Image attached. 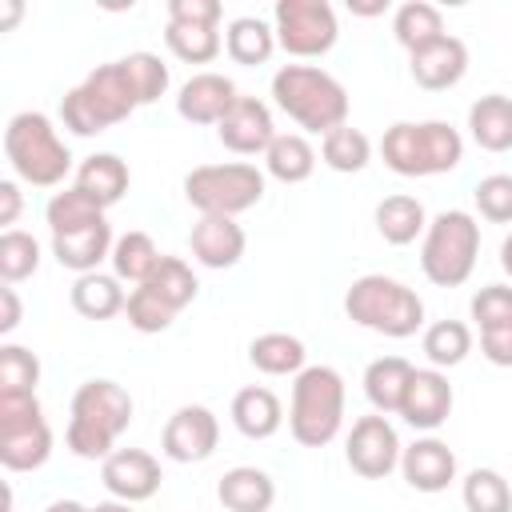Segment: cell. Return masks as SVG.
Listing matches in <instances>:
<instances>
[{
    "instance_id": "obj_20",
    "label": "cell",
    "mask_w": 512,
    "mask_h": 512,
    "mask_svg": "<svg viewBox=\"0 0 512 512\" xmlns=\"http://www.w3.org/2000/svg\"><path fill=\"white\" fill-rule=\"evenodd\" d=\"M408 68H412V80L428 92H444V88H456L468 72V44L460 36H440L436 44L420 48L408 56Z\"/></svg>"
},
{
    "instance_id": "obj_25",
    "label": "cell",
    "mask_w": 512,
    "mask_h": 512,
    "mask_svg": "<svg viewBox=\"0 0 512 512\" xmlns=\"http://www.w3.org/2000/svg\"><path fill=\"white\" fill-rule=\"evenodd\" d=\"M412 372H416V368H412L404 356H380V360H372V364L364 368V396H368V404H372L380 416L400 412Z\"/></svg>"
},
{
    "instance_id": "obj_7",
    "label": "cell",
    "mask_w": 512,
    "mask_h": 512,
    "mask_svg": "<svg viewBox=\"0 0 512 512\" xmlns=\"http://www.w3.org/2000/svg\"><path fill=\"white\" fill-rule=\"evenodd\" d=\"M4 156H8L12 172L32 188H56V184H64V176L72 168V152L44 112H16L8 120Z\"/></svg>"
},
{
    "instance_id": "obj_24",
    "label": "cell",
    "mask_w": 512,
    "mask_h": 512,
    "mask_svg": "<svg viewBox=\"0 0 512 512\" xmlns=\"http://www.w3.org/2000/svg\"><path fill=\"white\" fill-rule=\"evenodd\" d=\"M128 164L116 156V152H92V156H84L80 160V168H76V188L88 196V200H96L104 212L116 204V200H124V192H128Z\"/></svg>"
},
{
    "instance_id": "obj_22",
    "label": "cell",
    "mask_w": 512,
    "mask_h": 512,
    "mask_svg": "<svg viewBox=\"0 0 512 512\" xmlns=\"http://www.w3.org/2000/svg\"><path fill=\"white\" fill-rule=\"evenodd\" d=\"M232 424L240 436L248 440H268L280 432L284 424V408H280V396L264 384H248L232 396Z\"/></svg>"
},
{
    "instance_id": "obj_17",
    "label": "cell",
    "mask_w": 512,
    "mask_h": 512,
    "mask_svg": "<svg viewBox=\"0 0 512 512\" xmlns=\"http://www.w3.org/2000/svg\"><path fill=\"white\" fill-rule=\"evenodd\" d=\"M188 248H192V260L204 264V268H236L244 248H248V236L244 228L232 220V216H200L188 232Z\"/></svg>"
},
{
    "instance_id": "obj_8",
    "label": "cell",
    "mask_w": 512,
    "mask_h": 512,
    "mask_svg": "<svg viewBox=\"0 0 512 512\" xmlns=\"http://www.w3.org/2000/svg\"><path fill=\"white\" fill-rule=\"evenodd\" d=\"M480 256V224L464 208H448L428 220L420 244V268L436 288H456L472 276Z\"/></svg>"
},
{
    "instance_id": "obj_28",
    "label": "cell",
    "mask_w": 512,
    "mask_h": 512,
    "mask_svg": "<svg viewBox=\"0 0 512 512\" xmlns=\"http://www.w3.org/2000/svg\"><path fill=\"white\" fill-rule=\"evenodd\" d=\"M424 228H428V216H424V204H420L416 196L396 192V196H384V200L376 204V232H380L388 244L404 248V244H412L416 236H424Z\"/></svg>"
},
{
    "instance_id": "obj_16",
    "label": "cell",
    "mask_w": 512,
    "mask_h": 512,
    "mask_svg": "<svg viewBox=\"0 0 512 512\" xmlns=\"http://www.w3.org/2000/svg\"><path fill=\"white\" fill-rule=\"evenodd\" d=\"M452 412V384L440 368H416L396 416H404L420 432H436Z\"/></svg>"
},
{
    "instance_id": "obj_44",
    "label": "cell",
    "mask_w": 512,
    "mask_h": 512,
    "mask_svg": "<svg viewBox=\"0 0 512 512\" xmlns=\"http://www.w3.org/2000/svg\"><path fill=\"white\" fill-rule=\"evenodd\" d=\"M472 200L488 224H512V176L508 172H492V176L476 180Z\"/></svg>"
},
{
    "instance_id": "obj_15",
    "label": "cell",
    "mask_w": 512,
    "mask_h": 512,
    "mask_svg": "<svg viewBox=\"0 0 512 512\" xmlns=\"http://www.w3.org/2000/svg\"><path fill=\"white\" fill-rule=\"evenodd\" d=\"M216 136L228 152L236 156H256L268 152V144L280 136L272 124V108L256 96H236V104L228 108V116L216 124Z\"/></svg>"
},
{
    "instance_id": "obj_3",
    "label": "cell",
    "mask_w": 512,
    "mask_h": 512,
    "mask_svg": "<svg viewBox=\"0 0 512 512\" xmlns=\"http://www.w3.org/2000/svg\"><path fill=\"white\" fill-rule=\"evenodd\" d=\"M272 96L276 108L292 116L304 132L328 136L332 128L348 124V88L316 64H284L272 76Z\"/></svg>"
},
{
    "instance_id": "obj_49",
    "label": "cell",
    "mask_w": 512,
    "mask_h": 512,
    "mask_svg": "<svg viewBox=\"0 0 512 512\" xmlns=\"http://www.w3.org/2000/svg\"><path fill=\"white\" fill-rule=\"evenodd\" d=\"M16 324H20V296L12 284H4L0 288V336L16 332Z\"/></svg>"
},
{
    "instance_id": "obj_45",
    "label": "cell",
    "mask_w": 512,
    "mask_h": 512,
    "mask_svg": "<svg viewBox=\"0 0 512 512\" xmlns=\"http://www.w3.org/2000/svg\"><path fill=\"white\" fill-rule=\"evenodd\" d=\"M476 328H496V324H512V288L508 284H484L472 304H468Z\"/></svg>"
},
{
    "instance_id": "obj_46",
    "label": "cell",
    "mask_w": 512,
    "mask_h": 512,
    "mask_svg": "<svg viewBox=\"0 0 512 512\" xmlns=\"http://www.w3.org/2000/svg\"><path fill=\"white\" fill-rule=\"evenodd\" d=\"M220 0H168V20L172 24H204V28H220Z\"/></svg>"
},
{
    "instance_id": "obj_32",
    "label": "cell",
    "mask_w": 512,
    "mask_h": 512,
    "mask_svg": "<svg viewBox=\"0 0 512 512\" xmlns=\"http://www.w3.org/2000/svg\"><path fill=\"white\" fill-rule=\"evenodd\" d=\"M392 32H396V40L408 48V56L420 52V48H428V44H436L440 36H448L440 8L428 4V0H408V4H400L396 16H392Z\"/></svg>"
},
{
    "instance_id": "obj_52",
    "label": "cell",
    "mask_w": 512,
    "mask_h": 512,
    "mask_svg": "<svg viewBox=\"0 0 512 512\" xmlns=\"http://www.w3.org/2000/svg\"><path fill=\"white\" fill-rule=\"evenodd\" d=\"M88 512H136L128 500H100V504H92Z\"/></svg>"
},
{
    "instance_id": "obj_9",
    "label": "cell",
    "mask_w": 512,
    "mask_h": 512,
    "mask_svg": "<svg viewBox=\"0 0 512 512\" xmlns=\"http://www.w3.org/2000/svg\"><path fill=\"white\" fill-rule=\"evenodd\" d=\"M184 200L200 216H240L264 200V172L248 160L200 164L184 176Z\"/></svg>"
},
{
    "instance_id": "obj_21",
    "label": "cell",
    "mask_w": 512,
    "mask_h": 512,
    "mask_svg": "<svg viewBox=\"0 0 512 512\" xmlns=\"http://www.w3.org/2000/svg\"><path fill=\"white\" fill-rule=\"evenodd\" d=\"M112 224L108 216L72 232H52V256L60 260V268H72L76 276L84 272H100V260H112Z\"/></svg>"
},
{
    "instance_id": "obj_35",
    "label": "cell",
    "mask_w": 512,
    "mask_h": 512,
    "mask_svg": "<svg viewBox=\"0 0 512 512\" xmlns=\"http://www.w3.org/2000/svg\"><path fill=\"white\" fill-rule=\"evenodd\" d=\"M164 44H168V52H172L176 60H184V64H212V60L220 56V48H224V36H220V28L172 24V20H168Z\"/></svg>"
},
{
    "instance_id": "obj_10",
    "label": "cell",
    "mask_w": 512,
    "mask_h": 512,
    "mask_svg": "<svg viewBox=\"0 0 512 512\" xmlns=\"http://www.w3.org/2000/svg\"><path fill=\"white\" fill-rule=\"evenodd\" d=\"M52 456V428L36 392L0 396V464L8 472H32Z\"/></svg>"
},
{
    "instance_id": "obj_4",
    "label": "cell",
    "mask_w": 512,
    "mask_h": 512,
    "mask_svg": "<svg viewBox=\"0 0 512 512\" xmlns=\"http://www.w3.org/2000/svg\"><path fill=\"white\" fill-rule=\"evenodd\" d=\"M344 312L352 324L392 340L416 336L424 328V300L404 280H392L384 272H368L352 280L344 292Z\"/></svg>"
},
{
    "instance_id": "obj_40",
    "label": "cell",
    "mask_w": 512,
    "mask_h": 512,
    "mask_svg": "<svg viewBox=\"0 0 512 512\" xmlns=\"http://www.w3.org/2000/svg\"><path fill=\"white\" fill-rule=\"evenodd\" d=\"M44 216H48V228H52V232H72V228H84V224L104 220V208H100L96 200H88V196L72 184V188L56 192V196L48 200Z\"/></svg>"
},
{
    "instance_id": "obj_51",
    "label": "cell",
    "mask_w": 512,
    "mask_h": 512,
    "mask_svg": "<svg viewBox=\"0 0 512 512\" xmlns=\"http://www.w3.org/2000/svg\"><path fill=\"white\" fill-rule=\"evenodd\" d=\"M20 12H24L20 0H4V4H0V28H12V24L20 20Z\"/></svg>"
},
{
    "instance_id": "obj_2",
    "label": "cell",
    "mask_w": 512,
    "mask_h": 512,
    "mask_svg": "<svg viewBox=\"0 0 512 512\" xmlns=\"http://www.w3.org/2000/svg\"><path fill=\"white\" fill-rule=\"evenodd\" d=\"M140 108V96L124 72V60L92 68L76 88L64 92L60 100V120L72 136H100L112 124L128 120Z\"/></svg>"
},
{
    "instance_id": "obj_50",
    "label": "cell",
    "mask_w": 512,
    "mask_h": 512,
    "mask_svg": "<svg viewBox=\"0 0 512 512\" xmlns=\"http://www.w3.org/2000/svg\"><path fill=\"white\" fill-rule=\"evenodd\" d=\"M352 16H384L388 12V0H348Z\"/></svg>"
},
{
    "instance_id": "obj_41",
    "label": "cell",
    "mask_w": 512,
    "mask_h": 512,
    "mask_svg": "<svg viewBox=\"0 0 512 512\" xmlns=\"http://www.w3.org/2000/svg\"><path fill=\"white\" fill-rule=\"evenodd\" d=\"M40 384V360L24 344H0V396H28Z\"/></svg>"
},
{
    "instance_id": "obj_29",
    "label": "cell",
    "mask_w": 512,
    "mask_h": 512,
    "mask_svg": "<svg viewBox=\"0 0 512 512\" xmlns=\"http://www.w3.org/2000/svg\"><path fill=\"white\" fill-rule=\"evenodd\" d=\"M304 340L292 332H260L248 344V360L252 368H260L264 376H300L304 372Z\"/></svg>"
},
{
    "instance_id": "obj_55",
    "label": "cell",
    "mask_w": 512,
    "mask_h": 512,
    "mask_svg": "<svg viewBox=\"0 0 512 512\" xmlns=\"http://www.w3.org/2000/svg\"><path fill=\"white\" fill-rule=\"evenodd\" d=\"M0 512H16V508H12V488L4 492V508H0Z\"/></svg>"
},
{
    "instance_id": "obj_6",
    "label": "cell",
    "mask_w": 512,
    "mask_h": 512,
    "mask_svg": "<svg viewBox=\"0 0 512 512\" xmlns=\"http://www.w3.org/2000/svg\"><path fill=\"white\" fill-rule=\"evenodd\" d=\"M344 424V376L332 364H308L292 380L288 432L304 448H324Z\"/></svg>"
},
{
    "instance_id": "obj_54",
    "label": "cell",
    "mask_w": 512,
    "mask_h": 512,
    "mask_svg": "<svg viewBox=\"0 0 512 512\" xmlns=\"http://www.w3.org/2000/svg\"><path fill=\"white\" fill-rule=\"evenodd\" d=\"M500 268L512 276V232L504 236V244H500Z\"/></svg>"
},
{
    "instance_id": "obj_27",
    "label": "cell",
    "mask_w": 512,
    "mask_h": 512,
    "mask_svg": "<svg viewBox=\"0 0 512 512\" xmlns=\"http://www.w3.org/2000/svg\"><path fill=\"white\" fill-rule=\"evenodd\" d=\"M124 280L108 276V272H84L76 276L72 284V308L84 316V320H112L116 312H124L128 304V292L120 288Z\"/></svg>"
},
{
    "instance_id": "obj_43",
    "label": "cell",
    "mask_w": 512,
    "mask_h": 512,
    "mask_svg": "<svg viewBox=\"0 0 512 512\" xmlns=\"http://www.w3.org/2000/svg\"><path fill=\"white\" fill-rule=\"evenodd\" d=\"M124 316H128V324L136 328V332H144V336H152V332H164L172 320H176V312L152 292V288H132L128 292V304H124Z\"/></svg>"
},
{
    "instance_id": "obj_38",
    "label": "cell",
    "mask_w": 512,
    "mask_h": 512,
    "mask_svg": "<svg viewBox=\"0 0 512 512\" xmlns=\"http://www.w3.org/2000/svg\"><path fill=\"white\" fill-rule=\"evenodd\" d=\"M468 512H512V484L496 468H472L460 484Z\"/></svg>"
},
{
    "instance_id": "obj_1",
    "label": "cell",
    "mask_w": 512,
    "mask_h": 512,
    "mask_svg": "<svg viewBox=\"0 0 512 512\" xmlns=\"http://www.w3.org/2000/svg\"><path fill=\"white\" fill-rule=\"evenodd\" d=\"M64 444L80 460H108L116 452L120 432L132 424V396L116 380H84L72 392Z\"/></svg>"
},
{
    "instance_id": "obj_18",
    "label": "cell",
    "mask_w": 512,
    "mask_h": 512,
    "mask_svg": "<svg viewBox=\"0 0 512 512\" xmlns=\"http://www.w3.org/2000/svg\"><path fill=\"white\" fill-rule=\"evenodd\" d=\"M236 84L224 76V72H196L180 84V96H176V112L188 120V124H220L228 116V108L236 104Z\"/></svg>"
},
{
    "instance_id": "obj_26",
    "label": "cell",
    "mask_w": 512,
    "mask_h": 512,
    "mask_svg": "<svg viewBox=\"0 0 512 512\" xmlns=\"http://www.w3.org/2000/svg\"><path fill=\"white\" fill-rule=\"evenodd\" d=\"M468 132L484 152H508L512 148V96L488 92L468 108Z\"/></svg>"
},
{
    "instance_id": "obj_37",
    "label": "cell",
    "mask_w": 512,
    "mask_h": 512,
    "mask_svg": "<svg viewBox=\"0 0 512 512\" xmlns=\"http://www.w3.org/2000/svg\"><path fill=\"white\" fill-rule=\"evenodd\" d=\"M420 344H424V356L432 360V368H456L472 352V328L464 320H436L424 328Z\"/></svg>"
},
{
    "instance_id": "obj_42",
    "label": "cell",
    "mask_w": 512,
    "mask_h": 512,
    "mask_svg": "<svg viewBox=\"0 0 512 512\" xmlns=\"http://www.w3.org/2000/svg\"><path fill=\"white\" fill-rule=\"evenodd\" d=\"M124 72L140 96V108L144 104H156L164 92H168V64L156 56V52H128L124 56Z\"/></svg>"
},
{
    "instance_id": "obj_14",
    "label": "cell",
    "mask_w": 512,
    "mask_h": 512,
    "mask_svg": "<svg viewBox=\"0 0 512 512\" xmlns=\"http://www.w3.org/2000/svg\"><path fill=\"white\" fill-rule=\"evenodd\" d=\"M100 480L108 488L112 500H128V504H140V500H152L160 492V460L144 448H116L108 460H100Z\"/></svg>"
},
{
    "instance_id": "obj_31",
    "label": "cell",
    "mask_w": 512,
    "mask_h": 512,
    "mask_svg": "<svg viewBox=\"0 0 512 512\" xmlns=\"http://www.w3.org/2000/svg\"><path fill=\"white\" fill-rule=\"evenodd\" d=\"M264 168H268V176H276L280 184H300V180H308L312 168H316V148H312L308 136H300V132H280V136L268 144V152H264Z\"/></svg>"
},
{
    "instance_id": "obj_39",
    "label": "cell",
    "mask_w": 512,
    "mask_h": 512,
    "mask_svg": "<svg viewBox=\"0 0 512 512\" xmlns=\"http://www.w3.org/2000/svg\"><path fill=\"white\" fill-rule=\"evenodd\" d=\"M36 268H40V240L24 228L0 232V280L20 284V280L36 276Z\"/></svg>"
},
{
    "instance_id": "obj_19",
    "label": "cell",
    "mask_w": 512,
    "mask_h": 512,
    "mask_svg": "<svg viewBox=\"0 0 512 512\" xmlns=\"http://www.w3.org/2000/svg\"><path fill=\"white\" fill-rule=\"evenodd\" d=\"M400 472L416 492H444L456 480V452L436 436H420L400 452Z\"/></svg>"
},
{
    "instance_id": "obj_30",
    "label": "cell",
    "mask_w": 512,
    "mask_h": 512,
    "mask_svg": "<svg viewBox=\"0 0 512 512\" xmlns=\"http://www.w3.org/2000/svg\"><path fill=\"white\" fill-rule=\"evenodd\" d=\"M224 52L236 60V64H268V56L276 52V28L260 16H236L224 32Z\"/></svg>"
},
{
    "instance_id": "obj_34",
    "label": "cell",
    "mask_w": 512,
    "mask_h": 512,
    "mask_svg": "<svg viewBox=\"0 0 512 512\" xmlns=\"http://www.w3.org/2000/svg\"><path fill=\"white\" fill-rule=\"evenodd\" d=\"M320 160L332 168V172H364L368 160H372V140L352 128V124H340L332 128L328 136H320Z\"/></svg>"
},
{
    "instance_id": "obj_48",
    "label": "cell",
    "mask_w": 512,
    "mask_h": 512,
    "mask_svg": "<svg viewBox=\"0 0 512 512\" xmlns=\"http://www.w3.org/2000/svg\"><path fill=\"white\" fill-rule=\"evenodd\" d=\"M20 208H24V200H20V188H16V180H0V224H4V232L16 224Z\"/></svg>"
},
{
    "instance_id": "obj_12",
    "label": "cell",
    "mask_w": 512,
    "mask_h": 512,
    "mask_svg": "<svg viewBox=\"0 0 512 512\" xmlns=\"http://www.w3.org/2000/svg\"><path fill=\"white\" fill-rule=\"evenodd\" d=\"M400 452H404V444H400L392 420L380 412L360 416L344 440V460L364 480H384L392 468H400Z\"/></svg>"
},
{
    "instance_id": "obj_13",
    "label": "cell",
    "mask_w": 512,
    "mask_h": 512,
    "mask_svg": "<svg viewBox=\"0 0 512 512\" xmlns=\"http://www.w3.org/2000/svg\"><path fill=\"white\" fill-rule=\"evenodd\" d=\"M216 444H220V420L204 404L176 408L164 424V436H160L164 456L176 460V464H200L216 452Z\"/></svg>"
},
{
    "instance_id": "obj_47",
    "label": "cell",
    "mask_w": 512,
    "mask_h": 512,
    "mask_svg": "<svg viewBox=\"0 0 512 512\" xmlns=\"http://www.w3.org/2000/svg\"><path fill=\"white\" fill-rule=\"evenodd\" d=\"M480 352H484L488 364H496V368H512V324L480 328Z\"/></svg>"
},
{
    "instance_id": "obj_53",
    "label": "cell",
    "mask_w": 512,
    "mask_h": 512,
    "mask_svg": "<svg viewBox=\"0 0 512 512\" xmlns=\"http://www.w3.org/2000/svg\"><path fill=\"white\" fill-rule=\"evenodd\" d=\"M44 512H88V508H84L80 500H52Z\"/></svg>"
},
{
    "instance_id": "obj_33",
    "label": "cell",
    "mask_w": 512,
    "mask_h": 512,
    "mask_svg": "<svg viewBox=\"0 0 512 512\" xmlns=\"http://www.w3.org/2000/svg\"><path fill=\"white\" fill-rule=\"evenodd\" d=\"M160 264V248L148 232H124L116 236L112 244V276L116 280H128V284H144Z\"/></svg>"
},
{
    "instance_id": "obj_36",
    "label": "cell",
    "mask_w": 512,
    "mask_h": 512,
    "mask_svg": "<svg viewBox=\"0 0 512 512\" xmlns=\"http://www.w3.org/2000/svg\"><path fill=\"white\" fill-rule=\"evenodd\" d=\"M144 288H152L172 312H184V308L196 300V292H200L196 272H192L180 256H160V264H156V272L144 280Z\"/></svg>"
},
{
    "instance_id": "obj_23",
    "label": "cell",
    "mask_w": 512,
    "mask_h": 512,
    "mask_svg": "<svg viewBox=\"0 0 512 512\" xmlns=\"http://www.w3.org/2000/svg\"><path fill=\"white\" fill-rule=\"evenodd\" d=\"M216 496L224 504V512H268L276 504V484L264 468L252 464H236L220 476Z\"/></svg>"
},
{
    "instance_id": "obj_11",
    "label": "cell",
    "mask_w": 512,
    "mask_h": 512,
    "mask_svg": "<svg viewBox=\"0 0 512 512\" xmlns=\"http://www.w3.org/2000/svg\"><path fill=\"white\" fill-rule=\"evenodd\" d=\"M272 28H276V44L300 60L332 52V44L340 36L336 8L328 0H276Z\"/></svg>"
},
{
    "instance_id": "obj_5",
    "label": "cell",
    "mask_w": 512,
    "mask_h": 512,
    "mask_svg": "<svg viewBox=\"0 0 512 512\" xmlns=\"http://www.w3.org/2000/svg\"><path fill=\"white\" fill-rule=\"evenodd\" d=\"M380 156L396 176H440L464 160V136L448 120H400L384 132Z\"/></svg>"
}]
</instances>
